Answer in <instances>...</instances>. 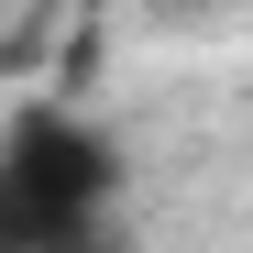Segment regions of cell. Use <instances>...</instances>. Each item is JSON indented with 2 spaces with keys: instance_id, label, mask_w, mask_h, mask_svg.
Instances as JSON below:
<instances>
[{
  "instance_id": "6da1fadb",
  "label": "cell",
  "mask_w": 253,
  "mask_h": 253,
  "mask_svg": "<svg viewBox=\"0 0 253 253\" xmlns=\"http://www.w3.org/2000/svg\"><path fill=\"white\" fill-rule=\"evenodd\" d=\"M110 220V143L66 110L0 132V253H66Z\"/></svg>"
}]
</instances>
